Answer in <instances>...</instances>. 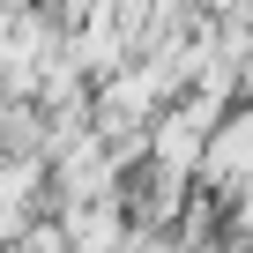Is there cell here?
<instances>
[{"mask_svg":"<svg viewBox=\"0 0 253 253\" xmlns=\"http://www.w3.org/2000/svg\"><path fill=\"white\" fill-rule=\"evenodd\" d=\"M60 238H67V253H126V246H134V231H126V216H119L112 201L67 209V216H60Z\"/></svg>","mask_w":253,"mask_h":253,"instance_id":"6da1fadb","label":"cell"}]
</instances>
